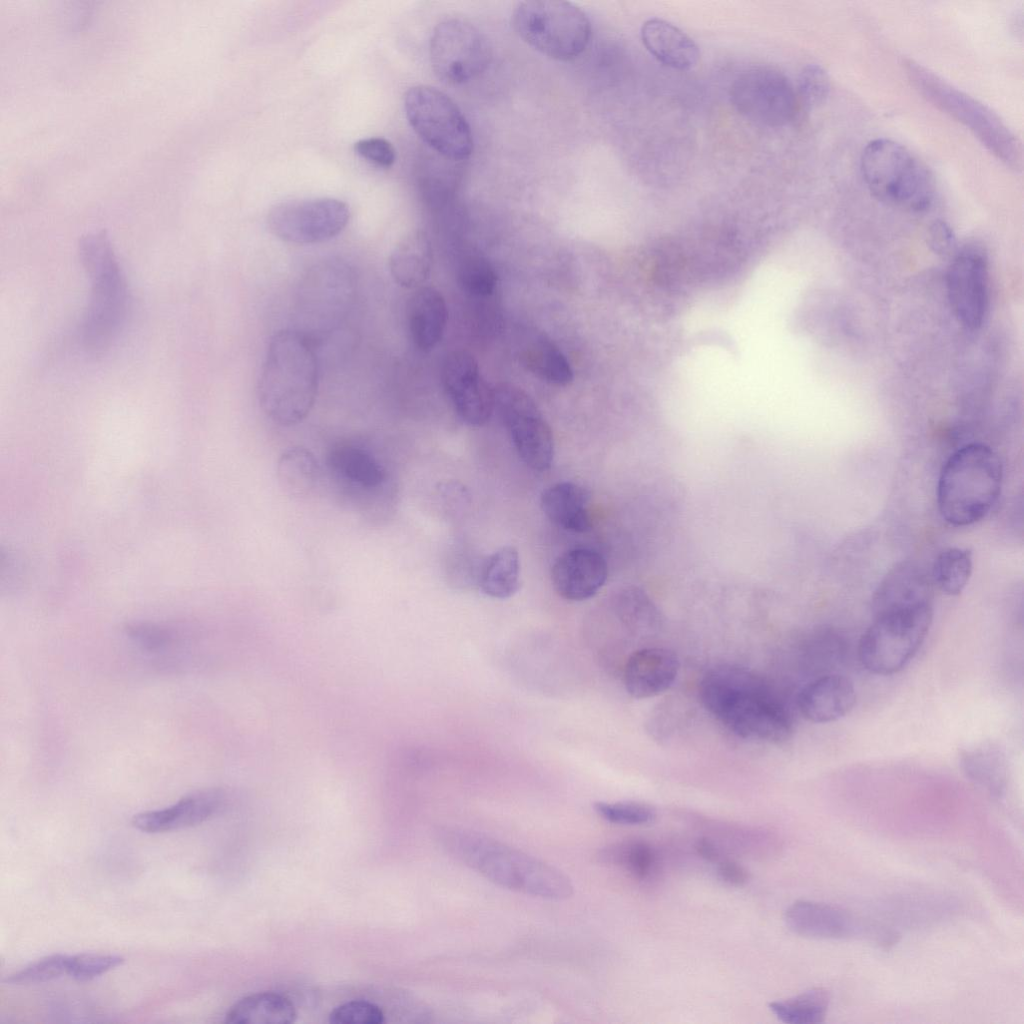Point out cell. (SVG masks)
Masks as SVG:
<instances>
[{"label":"cell","instance_id":"cell-19","mask_svg":"<svg viewBox=\"0 0 1024 1024\" xmlns=\"http://www.w3.org/2000/svg\"><path fill=\"white\" fill-rule=\"evenodd\" d=\"M927 605H933L931 577L910 561L895 565L880 582L872 597L874 615Z\"/></svg>","mask_w":1024,"mask_h":1024},{"label":"cell","instance_id":"cell-32","mask_svg":"<svg viewBox=\"0 0 1024 1024\" xmlns=\"http://www.w3.org/2000/svg\"><path fill=\"white\" fill-rule=\"evenodd\" d=\"M961 761L965 773L971 780L993 795L1000 796L1004 792L1007 783V763L1000 750L991 745H982L966 751Z\"/></svg>","mask_w":1024,"mask_h":1024},{"label":"cell","instance_id":"cell-22","mask_svg":"<svg viewBox=\"0 0 1024 1024\" xmlns=\"http://www.w3.org/2000/svg\"><path fill=\"white\" fill-rule=\"evenodd\" d=\"M856 702L852 681L839 674L818 677L806 684L798 694L799 711L814 723H828L848 714Z\"/></svg>","mask_w":1024,"mask_h":1024},{"label":"cell","instance_id":"cell-12","mask_svg":"<svg viewBox=\"0 0 1024 1024\" xmlns=\"http://www.w3.org/2000/svg\"><path fill=\"white\" fill-rule=\"evenodd\" d=\"M491 59L487 38L462 19L440 22L430 39V61L435 75L448 84L466 83L486 70Z\"/></svg>","mask_w":1024,"mask_h":1024},{"label":"cell","instance_id":"cell-42","mask_svg":"<svg viewBox=\"0 0 1024 1024\" xmlns=\"http://www.w3.org/2000/svg\"><path fill=\"white\" fill-rule=\"evenodd\" d=\"M612 857L638 878H645L654 862L652 849L643 842H632L616 848Z\"/></svg>","mask_w":1024,"mask_h":1024},{"label":"cell","instance_id":"cell-33","mask_svg":"<svg viewBox=\"0 0 1024 1024\" xmlns=\"http://www.w3.org/2000/svg\"><path fill=\"white\" fill-rule=\"evenodd\" d=\"M973 569L972 552L967 548L948 547L935 558L931 580L941 592L959 595L966 587Z\"/></svg>","mask_w":1024,"mask_h":1024},{"label":"cell","instance_id":"cell-39","mask_svg":"<svg viewBox=\"0 0 1024 1024\" xmlns=\"http://www.w3.org/2000/svg\"><path fill=\"white\" fill-rule=\"evenodd\" d=\"M830 92V80L827 72L817 64L806 65L798 78V93L804 103L810 107L825 102Z\"/></svg>","mask_w":1024,"mask_h":1024},{"label":"cell","instance_id":"cell-23","mask_svg":"<svg viewBox=\"0 0 1024 1024\" xmlns=\"http://www.w3.org/2000/svg\"><path fill=\"white\" fill-rule=\"evenodd\" d=\"M448 318L443 295L432 287H419L409 299L407 320L413 344L429 352L441 341Z\"/></svg>","mask_w":1024,"mask_h":1024},{"label":"cell","instance_id":"cell-43","mask_svg":"<svg viewBox=\"0 0 1024 1024\" xmlns=\"http://www.w3.org/2000/svg\"><path fill=\"white\" fill-rule=\"evenodd\" d=\"M354 150L363 159L384 168L392 166L396 159L393 145L381 137L361 139L354 144Z\"/></svg>","mask_w":1024,"mask_h":1024},{"label":"cell","instance_id":"cell-7","mask_svg":"<svg viewBox=\"0 0 1024 1024\" xmlns=\"http://www.w3.org/2000/svg\"><path fill=\"white\" fill-rule=\"evenodd\" d=\"M85 269L92 280V293L80 328L81 340L92 351L106 347L118 332L126 309V287L113 251L102 236L89 237L82 244Z\"/></svg>","mask_w":1024,"mask_h":1024},{"label":"cell","instance_id":"cell-30","mask_svg":"<svg viewBox=\"0 0 1024 1024\" xmlns=\"http://www.w3.org/2000/svg\"><path fill=\"white\" fill-rule=\"evenodd\" d=\"M520 561L515 547L504 546L491 554L482 564L478 585L489 597L506 599L520 586Z\"/></svg>","mask_w":1024,"mask_h":1024},{"label":"cell","instance_id":"cell-5","mask_svg":"<svg viewBox=\"0 0 1024 1024\" xmlns=\"http://www.w3.org/2000/svg\"><path fill=\"white\" fill-rule=\"evenodd\" d=\"M862 177L879 201L913 212L927 210L934 182L926 166L907 148L886 138L869 142L860 159Z\"/></svg>","mask_w":1024,"mask_h":1024},{"label":"cell","instance_id":"cell-27","mask_svg":"<svg viewBox=\"0 0 1024 1024\" xmlns=\"http://www.w3.org/2000/svg\"><path fill=\"white\" fill-rule=\"evenodd\" d=\"M327 465L340 480L366 491L379 488L387 479L382 464L366 449L352 444L333 447Z\"/></svg>","mask_w":1024,"mask_h":1024},{"label":"cell","instance_id":"cell-20","mask_svg":"<svg viewBox=\"0 0 1024 1024\" xmlns=\"http://www.w3.org/2000/svg\"><path fill=\"white\" fill-rule=\"evenodd\" d=\"M785 923L795 934L814 939H847L861 929L848 911L826 903L799 900L785 912Z\"/></svg>","mask_w":1024,"mask_h":1024},{"label":"cell","instance_id":"cell-41","mask_svg":"<svg viewBox=\"0 0 1024 1024\" xmlns=\"http://www.w3.org/2000/svg\"><path fill=\"white\" fill-rule=\"evenodd\" d=\"M125 632L132 642L148 652L164 650L174 641L170 629L154 623H131L125 627Z\"/></svg>","mask_w":1024,"mask_h":1024},{"label":"cell","instance_id":"cell-15","mask_svg":"<svg viewBox=\"0 0 1024 1024\" xmlns=\"http://www.w3.org/2000/svg\"><path fill=\"white\" fill-rule=\"evenodd\" d=\"M444 389L459 417L470 426H482L494 408V389L483 377L478 362L469 352L447 355L442 368Z\"/></svg>","mask_w":1024,"mask_h":1024},{"label":"cell","instance_id":"cell-13","mask_svg":"<svg viewBox=\"0 0 1024 1024\" xmlns=\"http://www.w3.org/2000/svg\"><path fill=\"white\" fill-rule=\"evenodd\" d=\"M730 98L743 116L769 127L788 124L797 112V94L792 83L770 66H754L741 72L732 83Z\"/></svg>","mask_w":1024,"mask_h":1024},{"label":"cell","instance_id":"cell-4","mask_svg":"<svg viewBox=\"0 0 1024 1024\" xmlns=\"http://www.w3.org/2000/svg\"><path fill=\"white\" fill-rule=\"evenodd\" d=\"M1003 466L988 445L972 442L953 452L944 463L937 484V505L942 518L956 527L982 520L998 501Z\"/></svg>","mask_w":1024,"mask_h":1024},{"label":"cell","instance_id":"cell-9","mask_svg":"<svg viewBox=\"0 0 1024 1024\" xmlns=\"http://www.w3.org/2000/svg\"><path fill=\"white\" fill-rule=\"evenodd\" d=\"M404 109L415 133L438 154L453 161L471 155L470 126L457 104L444 92L427 85L413 86L405 93Z\"/></svg>","mask_w":1024,"mask_h":1024},{"label":"cell","instance_id":"cell-24","mask_svg":"<svg viewBox=\"0 0 1024 1024\" xmlns=\"http://www.w3.org/2000/svg\"><path fill=\"white\" fill-rule=\"evenodd\" d=\"M641 39L646 49L661 63L677 70L693 69L699 62L696 43L672 23L659 18L645 21Z\"/></svg>","mask_w":1024,"mask_h":1024},{"label":"cell","instance_id":"cell-8","mask_svg":"<svg viewBox=\"0 0 1024 1024\" xmlns=\"http://www.w3.org/2000/svg\"><path fill=\"white\" fill-rule=\"evenodd\" d=\"M932 618L933 605L875 614L859 641L860 662L876 675L899 672L921 647Z\"/></svg>","mask_w":1024,"mask_h":1024},{"label":"cell","instance_id":"cell-31","mask_svg":"<svg viewBox=\"0 0 1024 1024\" xmlns=\"http://www.w3.org/2000/svg\"><path fill=\"white\" fill-rule=\"evenodd\" d=\"M524 366L548 384L563 387L573 381V370L563 352L550 340H530L521 350Z\"/></svg>","mask_w":1024,"mask_h":1024},{"label":"cell","instance_id":"cell-2","mask_svg":"<svg viewBox=\"0 0 1024 1024\" xmlns=\"http://www.w3.org/2000/svg\"><path fill=\"white\" fill-rule=\"evenodd\" d=\"M437 839L450 855L503 888L548 900L573 894L563 872L488 836L448 828Z\"/></svg>","mask_w":1024,"mask_h":1024},{"label":"cell","instance_id":"cell-26","mask_svg":"<svg viewBox=\"0 0 1024 1024\" xmlns=\"http://www.w3.org/2000/svg\"><path fill=\"white\" fill-rule=\"evenodd\" d=\"M433 264V249L427 234L414 231L403 237L389 257V269L394 281L405 288H419L429 277Z\"/></svg>","mask_w":1024,"mask_h":1024},{"label":"cell","instance_id":"cell-14","mask_svg":"<svg viewBox=\"0 0 1024 1024\" xmlns=\"http://www.w3.org/2000/svg\"><path fill=\"white\" fill-rule=\"evenodd\" d=\"M350 218L348 205L334 198H312L281 202L267 215L270 232L293 244H315L339 235Z\"/></svg>","mask_w":1024,"mask_h":1024},{"label":"cell","instance_id":"cell-11","mask_svg":"<svg viewBox=\"0 0 1024 1024\" xmlns=\"http://www.w3.org/2000/svg\"><path fill=\"white\" fill-rule=\"evenodd\" d=\"M495 407L517 454L536 471L550 468L554 457L552 430L534 400L521 388L502 383L494 389Z\"/></svg>","mask_w":1024,"mask_h":1024},{"label":"cell","instance_id":"cell-16","mask_svg":"<svg viewBox=\"0 0 1024 1024\" xmlns=\"http://www.w3.org/2000/svg\"><path fill=\"white\" fill-rule=\"evenodd\" d=\"M946 281L950 305L958 321L970 330L981 327L988 307V270L984 255L972 248L957 252Z\"/></svg>","mask_w":1024,"mask_h":1024},{"label":"cell","instance_id":"cell-17","mask_svg":"<svg viewBox=\"0 0 1024 1024\" xmlns=\"http://www.w3.org/2000/svg\"><path fill=\"white\" fill-rule=\"evenodd\" d=\"M608 567L603 556L590 548H574L559 555L551 569L556 593L570 601L593 597L605 584Z\"/></svg>","mask_w":1024,"mask_h":1024},{"label":"cell","instance_id":"cell-1","mask_svg":"<svg viewBox=\"0 0 1024 1024\" xmlns=\"http://www.w3.org/2000/svg\"><path fill=\"white\" fill-rule=\"evenodd\" d=\"M700 697L714 716L742 738L781 743L793 731L784 705L763 679L744 668L711 669L701 681Z\"/></svg>","mask_w":1024,"mask_h":1024},{"label":"cell","instance_id":"cell-40","mask_svg":"<svg viewBox=\"0 0 1024 1024\" xmlns=\"http://www.w3.org/2000/svg\"><path fill=\"white\" fill-rule=\"evenodd\" d=\"M332 1024H381L382 1010L374 1003L362 1000L349 1001L334 1008L329 1014Z\"/></svg>","mask_w":1024,"mask_h":1024},{"label":"cell","instance_id":"cell-21","mask_svg":"<svg viewBox=\"0 0 1024 1024\" xmlns=\"http://www.w3.org/2000/svg\"><path fill=\"white\" fill-rule=\"evenodd\" d=\"M679 670L677 656L665 648H643L635 651L624 667L626 691L636 699L657 696L675 681Z\"/></svg>","mask_w":1024,"mask_h":1024},{"label":"cell","instance_id":"cell-45","mask_svg":"<svg viewBox=\"0 0 1024 1024\" xmlns=\"http://www.w3.org/2000/svg\"><path fill=\"white\" fill-rule=\"evenodd\" d=\"M718 875L724 882L733 886H742L747 883L749 874L740 864L726 860L719 863Z\"/></svg>","mask_w":1024,"mask_h":1024},{"label":"cell","instance_id":"cell-34","mask_svg":"<svg viewBox=\"0 0 1024 1024\" xmlns=\"http://www.w3.org/2000/svg\"><path fill=\"white\" fill-rule=\"evenodd\" d=\"M829 993L813 988L795 997L769 1004L776 1017L788 1024H816L824 1021L829 1007Z\"/></svg>","mask_w":1024,"mask_h":1024},{"label":"cell","instance_id":"cell-18","mask_svg":"<svg viewBox=\"0 0 1024 1024\" xmlns=\"http://www.w3.org/2000/svg\"><path fill=\"white\" fill-rule=\"evenodd\" d=\"M225 803V794L219 789H206L181 798L172 806L138 813L132 825L146 833H160L192 827L215 815Z\"/></svg>","mask_w":1024,"mask_h":1024},{"label":"cell","instance_id":"cell-35","mask_svg":"<svg viewBox=\"0 0 1024 1024\" xmlns=\"http://www.w3.org/2000/svg\"><path fill=\"white\" fill-rule=\"evenodd\" d=\"M458 280L466 292L476 296H488L496 288L497 274L486 258L468 255L459 265Z\"/></svg>","mask_w":1024,"mask_h":1024},{"label":"cell","instance_id":"cell-3","mask_svg":"<svg viewBox=\"0 0 1024 1024\" xmlns=\"http://www.w3.org/2000/svg\"><path fill=\"white\" fill-rule=\"evenodd\" d=\"M318 390V363L306 337L280 330L269 341L258 384L263 413L274 423L292 426L311 412Z\"/></svg>","mask_w":1024,"mask_h":1024},{"label":"cell","instance_id":"cell-38","mask_svg":"<svg viewBox=\"0 0 1024 1024\" xmlns=\"http://www.w3.org/2000/svg\"><path fill=\"white\" fill-rule=\"evenodd\" d=\"M123 962L124 958L115 954L69 955L67 975L78 981H89L122 965Z\"/></svg>","mask_w":1024,"mask_h":1024},{"label":"cell","instance_id":"cell-29","mask_svg":"<svg viewBox=\"0 0 1024 1024\" xmlns=\"http://www.w3.org/2000/svg\"><path fill=\"white\" fill-rule=\"evenodd\" d=\"M276 477L284 493L292 497H304L316 488L320 466L309 449L294 446L280 454L276 465Z\"/></svg>","mask_w":1024,"mask_h":1024},{"label":"cell","instance_id":"cell-37","mask_svg":"<svg viewBox=\"0 0 1024 1024\" xmlns=\"http://www.w3.org/2000/svg\"><path fill=\"white\" fill-rule=\"evenodd\" d=\"M68 956L54 954L44 957L9 975L4 982L11 985H30L48 982L67 975Z\"/></svg>","mask_w":1024,"mask_h":1024},{"label":"cell","instance_id":"cell-46","mask_svg":"<svg viewBox=\"0 0 1024 1024\" xmlns=\"http://www.w3.org/2000/svg\"><path fill=\"white\" fill-rule=\"evenodd\" d=\"M695 849L702 858L708 861H716L718 859V851L715 845L707 838L697 840Z\"/></svg>","mask_w":1024,"mask_h":1024},{"label":"cell","instance_id":"cell-10","mask_svg":"<svg viewBox=\"0 0 1024 1024\" xmlns=\"http://www.w3.org/2000/svg\"><path fill=\"white\" fill-rule=\"evenodd\" d=\"M907 70L914 84L929 100L964 123L999 158L1017 166V143L996 115L923 67L910 62Z\"/></svg>","mask_w":1024,"mask_h":1024},{"label":"cell","instance_id":"cell-25","mask_svg":"<svg viewBox=\"0 0 1024 1024\" xmlns=\"http://www.w3.org/2000/svg\"><path fill=\"white\" fill-rule=\"evenodd\" d=\"M590 493L574 482H558L546 488L540 497L545 516L566 531L583 533L591 527L588 510Z\"/></svg>","mask_w":1024,"mask_h":1024},{"label":"cell","instance_id":"cell-36","mask_svg":"<svg viewBox=\"0 0 1024 1024\" xmlns=\"http://www.w3.org/2000/svg\"><path fill=\"white\" fill-rule=\"evenodd\" d=\"M594 809L606 821L621 825L647 824L656 817L651 805L636 801L596 802Z\"/></svg>","mask_w":1024,"mask_h":1024},{"label":"cell","instance_id":"cell-6","mask_svg":"<svg viewBox=\"0 0 1024 1024\" xmlns=\"http://www.w3.org/2000/svg\"><path fill=\"white\" fill-rule=\"evenodd\" d=\"M519 37L543 55L558 61L578 57L591 38V23L575 4L562 0H528L513 12Z\"/></svg>","mask_w":1024,"mask_h":1024},{"label":"cell","instance_id":"cell-28","mask_svg":"<svg viewBox=\"0 0 1024 1024\" xmlns=\"http://www.w3.org/2000/svg\"><path fill=\"white\" fill-rule=\"evenodd\" d=\"M297 1013L286 997L272 992L248 995L237 1001L226 1014L229 1024H290Z\"/></svg>","mask_w":1024,"mask_h":1024},{"label":"cell","instance_id":"cell-44","mask_svg":"<svg viewBox=\"0 0 1024 1024\" xmlns=\"http://www.w3.org/2000/svg\"><path fill=\"white\" fill-rule=\"evenodd\" d=\"M928 244L935 253L944 257H954L958 252L953 230L942 220H937L930 226Z\"/></svg>","mask_w":1024,"mask_h":1024}]
</instances>
